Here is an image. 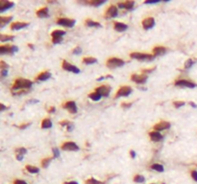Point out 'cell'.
Listing matches in <instances>:
<instances>
[{
  "label": "cell",
  "instance_id": "cell-29",
  "mask_svg": "<svg viewBox=\"0 0 197 184\" xmlns=\"http://www.w3.org/2000/svg\"><path fill=\"white\" fill-rule=\"evenodd\" d=\"M86 24L88 26V27H100V23H98L96 21H93L91 19H87Z\"/></svg>",
  "mask_w": 197,
  "mask_h": 184
},
{
  "label": "cell",
  "instance_id": "cell-24",
  "mask_svg": "<svg viewBox=\"0 0 197 184\" xmlns=\"http://www.w3.org/2000/svg\"><path fill=\"white\" fill-rule=\"evenodd\" d=\"M13 19V16H0V24L1 27H3L5 24H7Z\"/></svg>",
  "mask_w": 197,
  "mask_h": 184
},
{
  "label": "cell",
  "instance_id": "cell-15",
  "mask_svg": "<svg viewBox=\"0 0 197 184\" xmlns=\"http://www.w3.org/2000/svg\"><path fill=\"white\" fill-rule=\"evenodd\" d=\"M15 4L13 2H10V1H5V0H1L0 1V12H4L6 10H9L11 9L12 7H14Z\"/></svg>",
  "mask_w": 197,
  "mask_h": 184
},
{
  "label": "cell",
  "instance_id": "cell-40",
  "mask_svg": "<svg viewBox=\"0 0 197 184\" xmlns=\"http://www.w3.org/2000/svg\"><path fill=\"white\" fill-rule=\"evenodd\" d=\"M72 53L74 55H80L82 53V48L81 47H76L73 49V51H72Z\"/></svg>",
  "mask_w": 197,
  "mask_h": 184
},
{
  "label": "cell",
  "instance_id": "cell-42",
  "mask_svg": "<svg viewBox=\"0 0 197 184\" xmlns=\"http://www.w3.org/2000/svg\"><path fill=\"white\" fill-rule=\"evenodd\" d=\"M61 41H62V38H52V42H53L54 44L60 43Z\"/></svg>",
  "mask_w": 197,
  "mask_h": 184
},
{
  "label": "cell",
  "instance_id": "cell-28",
  "mask_svg": "<svg viewBox=\"0 0 197 184\" xmlns=\"http://www.w3.org/2000/svg\"><path fill=\"white\" fill-rule=\"evenodd\" d=\"M87 4H90V5H93V6H100L102 5L103 3H105V0H88V1H86Z\"/></svg>",
  "mask_w": 197,
  "mask_h": 184
},
{
  "label": "cell",
  "instance_id": "cell-52",
  "mask_svg": "<svg viewBox=\"0 0 197 184\" xmlns=\"http://www.w3.org/2000/svg\"><path fill=\"white\" fill-rule=\"evenodd\" d=\"M23 155H21V154H16V159H18V161H21L23 160Z\"/></svg>",
  "mask_w": 197,
  "mask_h": 184
},
{
  "label": "cell",
  "instance_id": "cell-5",
  "mask_svg": "<svg viewBox=\"0 0 197 184\" xmlns=\"http://www.w3.org/2000/svg\"><path fill=\"white\" fill-rule=\"evenodd\" d=\"M133 89L130 86H127V85H124V86H121L119 89H118L117 93L116 95V98H119V97H126L129 96V95L132 93Z\"/></svg>",
  "mask_w": 197,
  "mask_h": 184
},
{
  "label": "cell",
  "instance_id": "cell-58",
  "mask_svg": "<svg viewBox=\"0 0 197 184\" xmlns=\"http://www.w3.org/2000/svg\"><path fill=\"white\" fill-rule=\"evenodd\" d=\"M189 105H190V106H191L192 107H197V105H196V104H194V103H193V102H190V103H189Z\"/></svg>",
  "mask_w": 197,
  "mask_h": 184
},
{
  "label": "cell",
  "instance_id": "cell-9",
  "mask_svg": "<svg viewBox=\"0 0 197 184\" xmlns=\"http://www.w3.org/2000/svg\"><path fill=\"white\" fill-rule=\"evenodd\" d=\"M62 149L64 151H69V152H76L79 150V147L77 144L74 142H65L62 146Z\"/></svg>",
  "mask_w": 197,
  "mask_h": 184
},
{
  "label": "cell",
  "instance_id": "cell-48",
  "mask_svg": "<svg viewBox=\"0 0 197 184\" xmlns=\"http://www.w3.org/2000/svg\"><path fill=\"white\" fill-rule=\"evenodd\" d=\"M8 74V69H1V75L2 77H5Z\"/></svg>",
  "mask_w": 197,
  "mask_h": 184
},
{
  "label": "cell",
  "instance_id": "cell-31",
  "mask_svg": "<svg viewBox=\"0 0 197 184\" xmlns=\"http://www.w3.org/2000/svg\"><path fill=\"white\" fill-rule=\"evenodd\" d=\"M26 170L31 174H38L39 172V168H37V167H35V166H31V165L26 166Z\"/></svg>",
  "mask_w": 197,
  "mask_h": 184
},
{
  "label": "cell",
  "instance_id": "cell-34",
  "mask_svg": "<svg viewBox=\"0 0 197 184\" xmlns=\"http://www.w3.org/2000/svg\"><path fill=\"white\" fill-rule=\"evenodd\" d=\"M151 169L152 170H155L157 172H163V166L160 165V164H153L152 166H151Z\"/></svg>",
  "mask_w": 197,
  "mask_h": 184
},
{
  "label": "cell",
  "instance_id": "cell-43",
  "mask_svg": "<svg viewBox=\"0 0 197 184\" xmlns=\"http://www.w3.org/2000/svg\"><path fill=\"white\" fill-rule=\"evenodd\" d=\"M160 2V0H146L144 4H155V3Z\"/></svg>",
  "mask_w": 197,
  "mask_h": 184
},
{
  "label": "cell",
  "instance_id": "cell-12",
  "mask_svg": "<svg viewBox=\"0 0 197 184\" xmlns=\"http://www.w3.org/2000/svg\"><path fill=\"white\" fill-rule=\"evenodd\" d=\"M132 81L135 82L137 84H144L147 81V75L145 74H142V75H137V74H134L132 75Z\"/></svg>",
  "mask_w": 197,
  "mask_h": 184
},
{
  "label": "cell",
  "instance_id": "cell-1",
  "mask_svg": "<svg viewBox=\"0 0 197 184\" xmlns=\"http://www.w3.org/2000/svg\"><path fill=\"white\" fill-rule=\"evenodd\" d=\"M33 85V83L31 81L26 80L23 78H18V80L13 84V90H18V89H26V88H30Z\"/></svg>",
  "mask_w": 197,
  "mask_h": 184
},
{
  "label": "cell",
  "instance_id": "cell-6",
  "mask_svg": "<svg viewBox=\"0 0 197 184\" xmlns=\"http://www.w3.org/2000/svg\"><path fill=\"white\" fill-rule=\"evenodd\" d=\"M111 90V88L110 85L104 84V85H101V86H99V87H97L96 89H95V92L99 93L101 96L108 97L110 95Z\"/></svg>",
  "mask_w": 197,
  "mask_h": 184
},
{
  "label": "cell",
  "instance_id": "cell-16",
  "mask_svg": "<svg viewBox=\"0 0 197 184\" xmlns=\"http://www.w3.org/2000/svg\"><path fill=\"white\" fill-rule=\"evenodd\" d=\"M170 128V124L168 122H165V121H162V122L158 123L155 127H154V129L155 130H158V131H161V130H167Z\"/></svg>",
  "mask_w": 197,
  "mask_h": 184
},
{
  "label": "cell",
  "instance_id": "cell-19",
  "mask_svg": "<svg viewBox=\"0 0 197 184\" xmlns=\"http://www.w3.org/2000/svg\"><path fill=\"white\" fill-rule=\"evenodd\" d=\"M135 5V2L134 1H130V0H128V1L124 2V3H118V7L121 8V9H126V10H132L133 7Z\"/></svg>",
  "mask_w": 197,
  "mask_h": 184
},
{
  "label": "cell",
  "instance_id": "cell-41",
  "mask_svg": "<svg viewBox=\"0 0 197 184\" xmlns=\"http://www.w3.org/2000/svg\"><path fill=\"white\" fill-rule=\"evenodd\" d=\"M52 152H53L54 157H59V156H60V152H59V150L57 149V148H53V149H52Z\"/></svg>",
  "mask_w": 197,
  "mask_h": 184
},
{
  "label": "cell",
  "instance_id": "cell-4",
  "mask_svg": "<svg viewBox=\"0 0 197 184\" xmlns=\"http://www.w3.org/2000/svg\"><path fill=\"white\" fill-rule=\"evenodd\" d=\"M18 50V48L14 45H2L0 46V54H14Z\"/></svg>",
  "mask_w": 197,
  "mask_h": 184
},
{
  "label": "cell",
  "instance_id": "cell-57",
  "mask_svg": "<svg viewBox=\"0 0 197 184\" xmlns=\"http://www.w3.org/2000/svg\"><path fill=\"white\" fill-rule=\"evenodd\" d=\"M48 111H49V112H50V113H52V112H55V107H50V109H49Z\"/></svg>",
  "mask_w": 197,
  "mask_h": 184
},
{
  "label": "cell",
  "instance_id": "cell-22",
  "mask_svg": "<svg viewBox=\"0 0 197 184\" xmlns=\"http://www.w3.org/2000/svg\"><path fill=\"white\" fill-rule=\"evenodd\" d=\"M49 78H51V73L50 72H47V71H45V72H42V73H41L39 75V76L36 78L37 79V81H41V82H42V81H46V80H48Z\"/></svg>",
  "mask_w": 197,
  "mask_h": 184
},
{
  "label": "cell",
  "instance_id": "cell-20",
  "mask_svg": "<svg viewBox=\"0 0 197 184\" xmlns=\"http://www.w3.org/2000/svg\"><path fill=\"white\" fill-rule=\"evenodd\" d=\"M114 29L117 31V32H123L128 29V26L125 24V23H122V22H114Z\"/></svg>",
  "mask_w": 197,
  "mask_h": 184
},
{
  "label": "cell",
  "instance_id": "cell-55",
  "mask_svg": "<svg viewBox=\"0 0 197 184\" xmlns=\"http://www.w3.org/2000/svg\"><path fill=\"white\" fill-rule=\"evenodd\" d=\"M130 154H131V156H132L133 158H135V157H136V153H135V151H131Z\"/></svg>",
  "mask_w": 197,
  "mask_h": 184
},
{
  "label": "cell",
  "instance_id": "cell-56",
  "mask_svg": "<svg viewBox=\"0 0 197 184\" xmlns=\"http://www.w3.org/2000/svg\"><path fill=\"white\" fill-rule=\"evenodd\" d=\"M0 107H1V108H0V110H1V111H3V110H5V109H6V107H5L3 104L0 105Z\"/></svg>",
  "mask_w": 197,
  "mask_h": 184
},
{
  "label": "cell",
  "instance_id": "cell-35",
  "mask_svg": "<svg viewBox=\"0 0 197 184\" xmlns=\"http://www.w3.org/2000/svg\"><path fill=\"white\" fill-rule=\"evenodd\" d=\"M144 180H145L144 176H140V175H137L136 176L134 177V181L137 182V183H142V182H144Z\"/></svg>",
  "mask_w": 197,
  "mask_h": 184
},
{
  "label": "cell",
  "instance_id": "cell-44",
  "mask_svg": "<svg viewBox=\"0 0 197 184\" xmlns=\"http://www.w3.org/2000/svg\"><path fill=\"white\" fill-rule=\"evenodd\" d=\"M0 65H1V69H8L9 68V65L5 63V61H0Z\"/></svg>",
  "mask_w": 197,
  "mask_h": 184
},
{
  "label": "cell",
  "instance_id": "cell-11",
  "mask_svg": "<svg viewBox=\"0 0 197 184\" xmlns=\"http://www.w3.org/2000/svg\"><path fill=\"white\" fill-rule=\"evenodd\" d=\"M176 86H183V87H189V88H194L196 84L191 82H189L186 80H179L175 82Z\"/></svg>",
  "mask_w": 197,
  "mask_h": 184
},
{
  "label": "cell",
  "instance_id": "cell-26",
  "mask_svg": "<svg viewBox=\"0 0 197 184\" xmlns=\"http://www.w3.org/2000/svg\"><path fill=\"white\" fill-rule=\"evenodd\" d=\"M51 127H52V122H51L50 119L46 118V119H44L43 121H42V123H41L42 129H50Z\"/></svg>",
  "mask_w": 197,
  "mask_h": 184
},
{
  "label": "cell",
  "instance_id": "cell-45",
  "mask_svg": "<svg viewBox=\"0 0 197 184\" xmlns=\"http://www.w3.org/2000/svg\"><path fill=\"white\" fill-rule=\"evenodd\" d=\"M191 176H192V178L195 180V181H197V171H192L191 172Z\"/></svg>",
  "mask_w": 197,
  "mask_h": 184
},
{
  "label": "cell",
  "instance_id": "cell-18",
  "mask_svg": "<svg viewBox=\"0 0 197 184\" xmlns=\"http://www.w3.org/2000/svg\"><path fill=\"white\" fill-rule=\"evenodd\" d=\"M29 23L27 22H15L11 25V29L12 30H20V29L27 27Z\"/></svg>",
  "mask_w": 197,
  "mask_h": 184
},
{
  "label": "cell",
  "instance_id": "cell-25",
  "mask_svg": "<svg viewBox=\"0 0 197 184\" xmlns=\"http://www.w3.org/2000/svg\"><path fill=\"white\" fill-rule=\"evenodd\" d=\"M64 35H65V32L63 30H55L51 33V37L53 38H62Z\"/></svg>",
  "mask_w": 197,
  "mask_h": 184
},
{
  "label": "cell",
  "instance_id": "cell-14",
  "mask_svg": "<svg viewBox=\"0 0 197 184\" xmlns=\"http://www.w3.org/2000/svg\"><path fill=\"white\" fill-rule=\"evenodd\" d=\"M155 25V19L154 17H147L142 21V26L145 30H149V29L153 28Z\"/></svg>",
  "mask_w": 197,
  "mask_h": 184
},
{
  "label": "cell",
  "instance_id": "cell-13",
  "mask_svg": "<svg viewBox=\"0 0 197 184\" xmlns=\"http://www.w3.org/2000/svg\"><path fill=\"white\" fill-rule=\"evenodd\" d=\"M64 107L67 110L69 111L70 113H76L77 112V107H76V104H75L74 101H68L67 103L64 104Z\"/></svg>",
  "mask_w": 197,
  "mask_h": 184
},
{
  "label": "cell",
  "instance_id": "cell-39",
  "mask_svg": "<svg viewBox=\"0 0 197 184\" xmlns=\"http://www.w3.org/2000/svg\"><path fill=\"white\" fill-rule=\"evenodd\" d=\"M185 102H180V101H175L173 103V106L175 107L176 108H179V107H183V106H185Z\"/></svg>",
  "mask_w": 197,
  "mask_h": 184
},
{
  "label": "cell",
  "instance_id": "cell-10",
  "mask_svg": "<svg viewBox=\"0 0 197 184\" xmlns=\"http://www.w3.org/2000/svg\"><path fill=\"white\" fill-rule=\"evenodd\" d=\"M63 68L64 69L65 71L73 72V73H75V74L80 73V69H79L78 67H76V66H74V65L70 64L69 62H67V61H63Z\"/></svg>",
  "mask_w": 197,
  "mask_h": 184
},
{
  "label": "cell",
  "instance_id": "cell-54",
  "mask_svg": "<svg viewBox=\"0 0 197 184\" xmlns=\"http://www.w3.org/2000/svg\"><path fill=\"white\" fill-rule=\"evenodd\" d=\"M39 100H36V99H33V100H30V102L29 103L30 104H37V103H39Z\"/></svg>",
  "mask_w": 197,
  "mask_h": 184
},
{
  "label": "cell",
  "instance_id": "cell-46",
  "mask_svg": "<svg viewBox=\"0 0 197 184\" xmlns=\"http://www.w3.org/2000/svg\"><path fill=\"white\" fill-rule=\"evenodd\" d=\"M73 129H74V125H73V123H69V124L67 125V130H68V131H71Z\"/></svg>",
  "mask_w": 197,
  "mask_h": 184
},
{
  "label": "cell",
  "instance_id": "cell-37",
  "mask_svg": "<svg viewBox=\"0 0 197 184\" xmlns=\"http://www.w3.org/2000/svg\"><path fill=\"white\" fill-rule=\"evenodd\" d=\"M87 184H104V182H101V181H98L95 178H90L88 179L86 181Z\"/></svg>",
  "mask_w": 197,
  "mask_h": 184
},
{
  "label": "cell",
  "instance_id": "cell-2",
  "mask_svg": "<svg viewBox=\"0 0 197 184\" xmlns=\"http://www.w3.org/2000/svg\"><path fill=\"white\" fill-rule=\"evenodd\" d=\"M130 57L139 61H152L154 60L155 56L150 55V54H144V53H132L130 54Z\"/></svg>",
  "mask_w": 197,
  "mask_h": 184
},
{
  "label": "cell",
  "instance_id": "cell-7",
  "mask_svg": "<svg viewBox=\"0 0 197 184\" xmlns=\"http://www.w3.org/2000/svg\"><path fill=\"white\" fill-rule=\"evenodd\" d=\"M75 21L74 19H69V18H59L57 20V23L59 25L64 26V27H68V28H72L75 25Z\"/></svg>",
  "mask_w": 197,
  "mask_h": 184
},
{
  "label": "cell",
  "instance_id": "cell-36",
  "mask_svg": "<svg viewBox=\"0 0 197 184\" xmlns=\"http://www.w3.org/2000/svg\"><path fill=\"white\" fill-rule=\"evenodd\" d=\"M194 64V61L191 60V59H189V60H188L186 62H185V68L186 69H189L192 66V65Z\"/></svg>",
  "mask_w": 197,
  "mask_h": 184
},
{
  "label": "cell",
  "instance_id": "cell-21",
  "mask_svg": "<svg viewBox=\"0 0 197 184\" xmlns=\"http://www.w3.org/2000/svg\"><path fill=\"white\" fill-rule=\"evenodd\" d=\"M166 48L163 47V46H157L153 49V53L155 54V56H160V55H163L166 53Z\"/></svg>",
  "mask_w": 197,
  "mask_h": 184
},
{
  "label": "cell",
  "instance_id": "cell-8",
  "mask_svg": "<svg viewBox=\"0 0 197 184\" xmlns=\"http://www.w3.org/2000/svg\"><path fill=\"white\" fill-rule=\"evenodd\" d=\"M118 12H117V8L114 5H111L108 10L105 13V17L106 18H111V17H116L117 15Z\"/></svg>",
  "mask_w": 197,
  "mask_h": 184
},
{
  "label": "cell",
  "instance_id": "cell-53",
  "mask_svg": "<svg viewBox=\"0 0 197 184\" xmlns=\"http://www.w3.org/2000/svg\"><path fill=\"white\" fill-rule=\"evenodd\" d=\"M69 123L70 122H68V121H63V122H61L60 124H61V126H65V125L67 126V125L69 124Z\"/></svg>",
  "mask_w": 197,
  "mask_h": 184
},
{
  "label": "cell",
  "instance_id": "cell-49",
  "mask_svg": "<svg viewBox=\"0 0 197 184\" xmlns=\"http://www.w3.org/2000/svg\"><path fill=\"white\" fill-rule=\"evenodd\" d=\"M131 106H132V104H131V103H129V104H126V103L121 104V107H124V108H128V107H130Z\"/></svg>",
  "mask_w": 197,
  "mask_h": 184
},
{
  "label": "cell",
  "instance_id": "cell-50",
  "mask_svg": "<svg viewBox=\"0 0 197 184\" xmlns=\"http://www.w3.org/2000/svg\"><path fill=\"white\" fill-rule=\"evenodd\" d=\"M15 184H28V183H26L25 181H23V180L16 179V180H15Z\"/></svg>",
  "mask_w": 197,
  "mask_h": 184
},
{
  "label": "cell",
  "instance_id": "cell-59",
  "mask_svg": "<svg viewBox=\"0 0 197 184\" xmlns=\"http://www.w3.org/2000/svg\"><path fill=\"white\" fill-rule=\"evenodd\" d=\"M65 184H78V183L75 182V181H70V182H67V183H65Z\"/></svg>",
  "mask_w": 197,
  "mask_h": 184
},
{
  "label": "cell",
  "instance_id": "cell-23",
  "mask_svg": "<svg viewBox=\"0 0 197 184\" xmlns=\"http://www.w3.org/2000/svg\"><path fill=\"white\" fill-rule=\"evenodd\" d=\"M37 15L39 16V17H48L49 16V14H48V9L47 8H42L41 10H39V11L37 12Z\"/></svg>",
  "mask_w": 197,
  "mask_h": 184
},
{
  "label": "cell",
  "instance_id": "cell-33",
  "mask_svg": "<svg viewBox=\"0 0 197 184\" xmlns=\"http://www.w3.org/2000/svg\"><path fill=\"white\" fill-rule=\"evenodd\" d=\"M52 159H53V157H47V158H44L41 161V166L43 167V168H46V167H48L49 164H50Z\"/></svg>",
  "mask_w": 197,
  "mask_h": 184
},
{
  "label": "cell",
  "instance_id": "cell-32",
  "mask_svg": "<svg viewBox=\"0 0 197 184\" xmlns=\"http://www.w3.org/2000/svg\"><path fill=\"white\" fill-rule=\"evenodd\" d=\"M14 38H15V36H8V35H1V36H0V40H1V41L13 40Z\"/></svg>",
  "mask_w": 197,
  "mask_h": 184
},
{
  "label": "cell",
  "instance_id": "cell-51",
  "mask_svg": "<svg viewBox=\"0 0 197 184\" xmlns=\"http://www.w3.org/2000/svg\"><path fill=\"white\" fill-rule=\"evenodd\" d=\"M155 68H151V69H142V73H150L152 72Z\"/></svg>",
  "mask_w": 197,
  "mask_h": 184
},
{
  "label": "cell",
  "instance_id": "cell-17",
  "mask_svg": "<svg viewBox=\"0 0 197 184\" xmlns=\"http://www.w3.org/2000/svg\"><path fill=\"white\" fill-rule=\"evenodd\" d=\"M149 136L151 138V140L154 141V142H159V141L163 140V136L159 132V131H151L149 133Z\"/></svg>",
  "mask_w": 197,
  "mask_h": 184
},
{
  "label": "cell",
  "instance_id": "cell-30",
  "mask_svg": "<svg viewBox=\"0 0 197 184\" xmlns=\"http://www.w3.org/2000/svg\"><path fill=\"white\" fill-rule=\"evenodd\" d=\"M83 61L86 64H93V63H95V62H97V60L93 57H88V58H84Z\"/></svg>",
  "mask_w": 197,
  "mask_h": 184
},
{
  "label": "cell",
  "instance_id": "cell-38",
  "mask_svg": "<svg viewBox=\"0 0 197 184\" xmlns=\"http://www.w3.org/2000/svg\"><path fill=\"white\" fill-rule=\"evenodd\" d=\"M15 152L18 153V154H21V155H24V154L27 153V150H26L25 148L21 147V148H18V149H16Z\"/></svg>",
  "mask_w": 197,
  "mask_h": 184
},
{
  "label": "cell",
  "instance_id": "cell-3",
  "mask_svg": "<svg viewBox=\"0 0 197 184\" xmlns=\"http://www.w3.org/2000/svg\"><path fill=\"white\" fill-rule=\"evenodd\" d=\"M124 65V61L117 58H111L107 61V66L110 68H117Z\"/></svg>",
  "mask_w": 197,
  "mask_h": 184
},
{
  "label": "cell",
  "instance_id": "cell-27",
  "mask_svg": "<svg viewBox=\"0 0 197 184\" xmlns=\"http://www.w3.org/2000/svg\"><path fill=\"white\" fill-rule=\"evenodd\" d=\"M101 95L99 93H97V92H91V93L88 94V98L91 99L93 101H98L101 99Z\"/></svg>",
  "mask_w": 197,
  "mask_h": 184
},
{
  "label": "cell",
  "instance_id": "cell-47",
  "mask_svg": "<svg viewBox=\"0 0 197 184\" xmlns=\"http://www.w3.org/2000/svg\"><path fill=\"white\" fill-rule=\"evenodd\" d=\"M31 125V123H27V124H25V125H21V126H19L18 128L20 130H24V129H26V128H28L29 126Z\"/></svg>",
  "mask_w": 197,
  "mask_h": 184
}]
</instances>
